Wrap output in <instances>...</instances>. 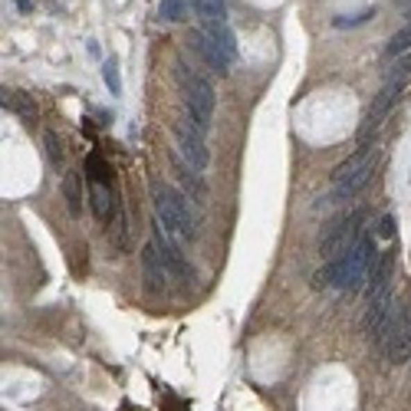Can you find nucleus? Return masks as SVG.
<instances>
[{
  "label": "nucleus",
  "instance_id": "f257e3e1",
  "mask_svg": "<svg viewBox=\"0 0 411 411\" xmlns=\"http://www.w3.org/2000/svg\"><path fill=\"white\" fill-rule=\"evenodd\" d=\"M365 217H369L365 208H355V211H346V214H339V217H333L323 227V237H319V257L326 263L342 260L359 244V237L365 234Z\"/></svg>",
  "mask_w": 411,
  "mask_h": 411
},
{
  "label": "nucleus",
  "instance_id": "f03ea898",
  "mask_svg": "<svg viewBox=\"0 0 411 411\" xmlns=\"http://www.w3.org/2000/svg\"><path fill=\"white\" fill-rule=\"evenodd\" d=\"M151 204H155V217L165 224L168 234L181 237V240H194L198 230H194V221H191V211H187V198L178 191V187L165 185H151Z\"/></svg>",
  "mask_w": 411,
  "mask_h": 411
},
{
  "label": "nucleus",
  "instance_id": "7ed1b4c3",
  "mask_svg": "<svg viewBox=\"0 0 411 411\" xmlns=\"http://www.w3.org/2000/svg\"><path fill=\"white\" fill-rule=\"evenodd\" d=\"M375 260H378V250H375V234H362L359 244L333 263V287L342 293H355L365 283V276L372 274Z\"/></svg>",
  "mask_w": 411,
  "mask_h": 411
},
{
  "label": "nucleus",
  "instance_id": "20e7f679",
  "mask_svg": "<svg viewBox=\"0 0 411 411\" xmlns=\"http://www.w3.org/2000/svg\"><path fill=\"white\" fill-rule=\"evenodd\" d=\"M178 76H181V86H185V109L187 119L198 132H208L214 119V86L211 79H204L201 73H187L185 66L178 62Z\"/></svg>",
  "mask_w": 411,
  "mask_h": 411
},
{
  "label": "nucleus",
  "instance_id": "39448f33",
  "mask_svg": "<svg viewBox=\"0 0 411 411\" xmlns=\"http://www.w3.org/2000/svg\"><path fill=\"white\" fill-rule=\"evenodd\" d=\"M375 352L388 362V365H405L411 362V312L405 303H395V312L388 319L385 336L375 342Z\"/></svg>",
  "mask_w": 411,
  "mask_h": 411
},
{
  "label": "nucleus",
  "instance_id": "423d86ee",
  "mask_svg": "<svg viewBox=\"0 0 411 411\" xmlns=\"http://www.w3.org/2000/svg\"><path fill=\"white\" fill-rule=\"evenodd\" d=\"M401 92H405V79H392V83H385V89L375 96V102L365 109V119H362L359 125V145H369V138H372V132H378V125L385 122L388 115H392V109L399 106Z\"/></svg>",
  "mask_w": 411,
  "mask_h": 411
},
{
  "label": "nucleus",
  "instance_id": "0eeeda50",
  "mask_svg": "<svg viewBox=\"0 0 411 411\" xmlns=\"http://www.w3.org/2000/svg\"><path fill=\"white\" fill-rule=\"evenodd\" d=\"M375 165H378V149L372 151V158L362 165L359 171H352V175H346V178H339V181H333V191L326 194V198H319V204L316 208H333V204H342V201H352L355 194H359L362 187L372 181V175H375Z\"/></svg>",
  "mask_w": 411,
  "mask_h": 411
},
{
  "label": "nucleus",
  "instance_id": "6e6552de",
  "mask_svg": "<svg viewBox=\"0 0 411 411\" xmlns=\"http://www.w3.org/2000/svg\"><path fill=\"white\" fill-rule=\"evenodd\" d=\"M151 244L158 247V253H162L165 267H168V274L175 276V280H181V283H191L194 280V270H191V263L185 260V253L171 244V234L165 230V224L155 217V224H151Z\"/></svg>",
  "mask_w": 411,
  "mask_h": 411
},
{
  "label": "nucleus",
  "instance_id": "1a4fd4ad",
  "mask_svg": "<svg viewBox=\"0 0 411 411\" xmlns=\"http://www.w3.org/2000/svg\"><path fill=\"white\" fill-rule=\"evenodd\" d=\"M175 138H178V149H181V158L194 171H204L211 165V151L204 145V132H198L191 122H175Z\"/></svg>",
  "mask_w": 411,
  "mask_h": 411
},
{
  "label": "nucleus",
  "instance_id": "9d476101",
  "mask_svg": "<svg viewBox=\"0 0 411 411\" xmlns=\"http://www.w3.org/2000/svg\"><path fill=\"white\" fill-rule=\"evenodd\" d=\"M395 293L388 290V293H382L378 299H372V303H365V316H362V333H365V339L372 342V349H375V342L385 336V329H388V319H392V312H395Z\"/></svg>",
  "mask_w": 411,
  "mask_h": 411
},
{
  "label": "nucleus",
  "instance_id": "9b49d317",
  "mask_svg": "<svg viewBox=\"0 0 411 411\" xmlns=\"http://www.w3.org/2000/svg\"><path fill=\"white\" fill-rule=\"evenodd\" d=\"M142 274H145V283H149L151 293H162L165 283H168V276H171L155 244H145V250H142Z\"/></svg>",
  "mask_w": 411,
  "mask_h": 411
},
{
  "label": "nucleus",
  "instance_id": "f8f14e48",
  "mask_svg": "<svg viewBox=\"0 0 411 411\" xmlns=\"http://www.w3.org/2000/svg\"><path fill=\"white\" fill-rule=\"evenodd\" d=\"M191 47H194V53H198L201 60H204L208 66H211L214 73H221V76H224L227 69H230V60H227L224 53L217 50V43H214V40L208 37L204 30H191Z\"/></svg>",
  "mask_w": 411,
  "mask_h": 411
},
{
  "label": "nucleus",
  "instance_id": "ddd939ff",
  "mask_svg": "<svg viewBox=\"0 0 411 411\" xmlns=\"http://www.w3.org/2000/svg\"><path fill=\"white\" fill-rule=\"evenodd\" d=\"M392 270H395V253L392 250H385V253H378V260H375L372 267V283H369V293H365V303H372V299H378L382 293H388L392 290Z\"/></svg>",
  "mask_w": 411,
  "mask_h": 411
},
{
  "label": "nucleus",
  "instance_id": "4468645a",
  "mask_svg": "<svg viewBox=\"0 0 411 411\" xmlns=\"http://www.w3.org/2000/svg\"><path fill=\"white\" fill-rule=\"evenodd\" d=\"M175 162V175H178V181L185 185V198H194L198 204H204V198H208V187H204V181H201V175L191 168V165L181 158V155H175L171 158Z\"/></svg>",
  "mask_w": 411,
  "mask_h": 411
},
{
  "label": "nucleus",
  "instance_id": "2eb2a0df",
  "mask_svg": "<svg viewBox=\"0 0 411 411\" xmlns=\"http://www.w3.org/2000/svg\"><path fill=\"white\" fill-rule=\"evenodd\" d=\"M89 208H92V214L99 217V221H112L115 208H119V201L112 198V187L109 185H99V181H92L89 185Z\"/></svg>",
  "mask_w": 411,
  "mask_h": 411
},
{
  "label": "nucleus",
  "instance_id": "dca6fc26",
  "mask_svg": "<svg viewBox=\"0 0 411 411\" xmlns=\"http://www.w3.org/2000/svg\"><path fill=\"white\" fill-rule=\"evenodd\" d=\"M60 187H62L66 211L73 214V217H79V211H83V178H79V171H66Z\"/></svg>",
  "mask_w": 411,
  "mask_h": 411
},
{
  "label": "nucleus",
  "instance_id": "f3484780",
  "mask_svg": "<svg viewBox=\"0 0 411 411\" xmlns=\"http://www.w3.org/2000/svg\"><path fill=\"white\" fill-rule=\"evenodd\" d=\"M204 33L217 43V50L224 53L227 60L234 62L237 60V37H234V30L227 24H204Z\"/></svg>",
  "mask_w": 411,
  "mask_h": 411
},
{
  "label": "nucleus",
  "instance_id": "a211bd4d",
  "mask_svg": "<svg viewBox=\"0 0 411 411\" xmlns=\"http://www.w3.org/2000/svg\"><path fill=\"white\" fill-rule=\"evenodd\" d=\"M3 109H13L24 122H37V102H33V96H26V92H7L3 89Z\"/></svg>",
  "mask_w": 411,
  "mask_h": 411
},
{
  "label": "nucleus",
  "instance_id": "6ab92c4d",
  "mask_svg": "<svg viewBox=\"0 0 411 411\" xmlns=\"http://www.w3.org/2000/svg\"><path fill=\"white\" fill-rule=\"evenodd\" d=\"M191 10L198 13L204 24H224L227 0H191Z\"/></svg>",
  "mask_w": 411,
  "mask_h": 411
},
{
  "label": "nucleus",
  "instance_id": "aec40b11",
  "mask_svg": "<svg viewBox=\"0 0 411 411\" xmlns=\"http://www.w3.org/2000/svg\"><path fill=\"white\" fill-rule=\"evenodd\" d=\"M109 244H112V250H125V244H128V227H125V211H122V204L115 208L112 221H109Z\"/></svg>",
  "mask_w": 411,
  "mask_h": 411
},
{
  "label": "nucleus",
  "instance_id": "412c9836",
  "mask_svg": "<svg viewBox=\"0 0 411 411\" xmlns=\"http://www.w3.org/2000/svg\"><path fill=\"white\" fill-rule=\"evenodd\" d=\"M405 53H411V24H405L395 33V37L388 40V47H385V60H399V56H405Z\"/></svg>",
  "mask_w": 411,
  "mask_h": 411
},
{
  "label": "nucleus",
  "instance_id": "4be33fe9",
  "mask_svg": "<svg viewBox=\"0 0 411 411\" xmlns=\"http://www.w3.org/2000/svg\"><path fill=\"white\" fill-rule=\"evenodd\" d=\"M43 149H47V158H50V165L53 168H62L66 165V149H62V138L56 135V132H47L43 135Z\"/></svg>",
  "mask_w": 411,
  "mask_h": 411
},
{
  "label": "nucleus",
  "instance_id": "5701e85b",
  "mask_svg": "<svg viewBox=\"0 0 411 411\" xmlns=\"http://www.w3.org/2000/svg\"><path fill=\"white\" fill-rule=\"evenodd\" d=\"M86 175H89V181H99V185H109L112 181V168L102 162L99 155H89L86 158Z\"/></svg>",
  "mask_w": 411,
  "mask_h": 411
},
{
  "label": "nucleus",
  "instance_id": "b1692460",
  "mask_svg": "<svg viewBox=\"0 0 411 411\" xmlns=\"http://www.w3.org/2000/svg\"><path fill=\"white\" fill-rule=\"evenodd\" d=\"M158 17L168 20V24H181V20H187V3L185 0H162Z\"/></svg>",
  "mask_w": 411,
  "mask_h": 411
},
{
  "label": "nucleus",
  "instance_id": "393cba45",
  "mask_svg": "<svg viewBox=\"0 0 411 411\" xmlns=\"http://www.w3.org/2000/svg\"><path fill=\"white\" fill-rule=\"evenodd\" d=\"M102 79H106V86H109V92H112V96H122V76H119V66H115V60L102 62Z\"/></svg>",
  "mask_w": 411,
  "mask_h": 411
},
{
  "label": "nucleus",
  "instance_id": "a878e982",
  "mask_svg": "<svg viewBox=\"0 0 411 411\" xmlns=\"http://www.w3.org/2000/svg\"><path fill=\"white\" fill-rule=\"evenodd\" d=\"M405 76H411V53H405V56H399V60L392 62V69L385 73V83H392V79H405Z\"/></svg>",
  "mask_w": 411,
  "mask_h": 411
},
{
  "label": "nucleus",
  "instance_id": "bb28decb",
  "mask_svg": "<svg viewBox=\"0 0 411 411\" xmlns=\"http://www.w3.org/2000/svg\"><path fill=\"white\" fill-rule=\"evenodd\" d=\"M369 17H375V10H362V13H352V17H336L333 24H336L339 30H346V26H359V24H365Z\"/></svg>",
  "mask_w": 411,
  "mask_h": 411
},
{
  "label": "nucleus",
  "instance_id": "cd10ccee",
  "mask_svg": "<svg viewBox=\"0 0 411 411\" xmlns=\"http://www.w3.org/2000/svg\"><path fill=\"white\" fill-rule=\"evenodd\" d=\"M375 237H382V240H392V237H395V217H392V214H382V221L375 227Z\"/></svg>",
  "mask_w": 411,
  "mask_h": 411
},
{
  "label": "nucleus",
  "instance_id": "c85d7f7f",
  "mask_svg": "<svg viewBox=\"0 0 411 411\" xmlns=\"http://www.w3.org/2000/svg\"><path fill=\"white\" fill-rule=\"evenodd\" d=\"M312 287H316V290L333 287V263H326L323 270H316V276H312Z\"/></svg>",
  "mask_w": 411,
  "mask_h": 411
},
{
  "label": "nucleus",
  "instance_id": "c756f323",
  "mask_svg": "<svg viewBox=\"0 0 411 411\" xmlns=\"http://www.w3.org/2000/svg\"><path fill=\"white\" fill-rule=\"evenodd\" d=\"M13 3H17V7H20V10H30V7H33V3H30V0H13Z\"/></svg>",
  "mask_w": 411,
  "mask_h": 411
},
{
  "label": "nucleus",
  "instance_id": "7c9ffc66",
  "mask_svg": "<svg viewBox=\"0 0 411 411\" xmlns=\"http://www.w3.org/2000/svg\"><path fill=\"white\" fill-rule=\"evenodd\" d=\"M399 7H405V10H411V0H395Z\"/></svg>",
  "mask_w": 411,
  "mask_h": 411
},
{
  "label": "nucleus",
  "instance_id": "2f4dec72",
  "mask_svg": "<svg viewBox=\"0 0 411 411\" xmlns=\"http://www.w3.org/2000/svg\"><path fill=\"white\" fill-rule=\"evenodd\" d=\"M408 24H411V10H408Z\"/></svg>",
  "mask_w": 411,
  "mask_h": 411
}]
</instances>
